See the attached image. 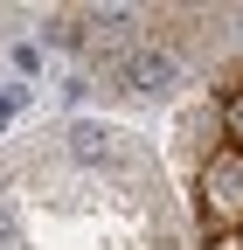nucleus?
<instances>
[{
	"mask_svg": "<svg viewBox=\"0 0 243 250\" xmlns=\"http://www.w3.org/2000/svg\"><path fill=\"white\" fill-rule=\"evenodd\" d=\"M202 215H208V236H223V229H236L243 223V153L236 146H216L202 160Z\"/></svg>",
	"mask_w": 243,
	"mask_h": 250,
	"instance_id": "nucleus-1",
	"label": "nucleus"
},
{
	"mask_svg": "<svg viewBox=\"0 0 243 250\" xmlns=\"http://www.w3.org/2000/svg\"><path fill=\"white\" fill-rule=\"evenodd\" d=\"M223 132H229L236 153H243V90H229V104H223Z\"/></svg>",
	"mask_w": 243,
	"mask_h": 250,
	"instance_id": "nucleus-2",
	"label": "nucleus"
},
{
	"mask_svg": "<svg viewBox=\"0 0 243 250\" xmlns=\"http://www.w3.org/2000/svg\"><path fill=\"white\" fill-rule=\"evenodd\" d=\"M208 250H243V229H223V236H208Z\"/></svg>",
	"mask_w": 243,
	"mask_h": 250,
	"instance_id": "nucleus-3",
	"label": "nucleus"
}]
</instances>
